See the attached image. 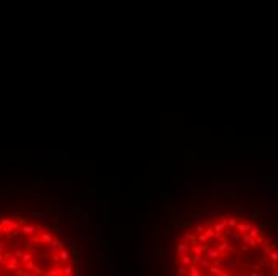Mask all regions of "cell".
Listing matches in <instances>:
<instances>
[{
  "label": "cell",
  "mask_w": 278,
  "mask_h": 276,
  "mask_svg": "<svg viewBox=\"0 0 278 276\" xmlns=\"http://www.w3.org/2000/svg\"><path fill=\"white\" fill-rule=\"evenodd\" d=\"M203 257H206V259H217V257H224V254L217 249V247H211L208 246L206 247V252L203 254Z\"/></svg>",
  "instance_id": "obj_1"
},
{
  "label": "cell",
  "mask_w": 278,
  "mask_h": 276,
  "mask_svg": "<svg viewBox=\"0 0 278 276\" xmlns=\"http://www.w3.org/2000/svg\"><path fill=\"white\" fill-rule=\"evenodd\" d=\"M37 230H39V227L37 225H22L21 227V233H24V235H27V236H34V235L37 233Z\"/></svg>",
  "instance_id": "obj_2"
},
{
  "label": "cell",
  "mask_w": 278,
  "mask_h": 276,
  "mask_svg": "<svg viewBox=\"0 0 278 276\" xmlns=\"http://www.w3.org/2000/svg\"><path fill=\"white\" fill-rule=\"evenodd\" d=\"M190 249H192V243H179L178 244V254L182 255V254H190Z\"/></svg>",
  "instance_id": "obj_3"
},
{
  "label": "cell",
  "mask_w": 278,
  "mask_h": 276,
  "mask_svg": "<svg viewBox=\"0 0 278 276\" xmlns=\"http://www.w3.org/2000/svg\"><path fill=\"white\" fill-rule=\"evenodd\" d=\"M37 241H40L42 244H50V241L53 240V235L50 233V232H43V233H40L39 236L35 238Z\"/></svg>",
  "instance_id": "obj_4"
},
{
  "label": "cell",
  "mask_w": 278,
  "mask_h": 276,
  "mask_svg": "<svg viewBox=\"0 0 278 276\" xmlns=\"http://www.w3.org/2000/svg\"><path fill=\"white\" fill-rule=\"evenodd\" d=\"M18 257H15V255H10L8 257V260H7V268L10 270V271H15L16 268H18Z\"/></svg>",
  "instance_id": "obj_5"
},
{
  "label": "cell",
  "mask_w": 278,
  "mask_h": 276,
  "mask_svg": "<svg viewBox=\"0 0 278 276\" xmlns=\"http://www.w3.org/2000/svg\"><path fill=\"white\" fill-rule=\"evenodd\" d=\"M0 223H2V225H7V227H11V228H15V230H18V222H15V220H13V217H3V219H0Z\"/></svg>",
  "instance_id": "obj_6"
},
{
  "label": "cell",
  "mask_w": 278,
  "mask_h": 276,
  "mask_svg": "<svg viewBox=\"0 0 278 276\" xmlns=\"http://www.w3.org/2000/svg\"><path fill=\"white\" fill-rule=\"evenodd\" d=\"M54 275H62V266H59V265H54L53 268H50V270H45V276H54Z\"/></svg>",
  "instance_id": "obj_7"
},
{
  "label": "cell",
  "mask_w": 278,
  "mask_h": 276,
  "mask_svg": "<svg viewBox=\"0 0 278 276\" xmlns=\"http://www.w3.org/2000/svg\"><path fill=\"white\" fill-rule=\"evenodd\" d=\"M249 228H251V223H240V222H237V225H235V230H237L240 235L248 233Z\"/></svg>",
  "instance_id": "obj_8"
},
{
  "label": "cell",
  "mask_w": 278,
  "mask_h": 276,
  "mask_svg": "<svg viewBox=\"0 0 278 276\" xmlns=\"http://www.w3.org/2000/svg\"><path fill=\"white\" fill-rule=\"evenodd\" d=\"M61 247H64V243L61 240H51V241H50V249H51V251L56 252V251L61 249Z\"/></svg>",
  "instance_id": "obj_9"
},
{
  "label": "cell",
  "mask_w": 278,
  "mask_h": 276,
  "mask_svg": "<svg viewBox=\"0 0 278 276\" xmlns=\"http://www.w3.org/2000/svg\"><path fill=\"white\" fill-rule=\"evenodd\" d=\"M54 260H61V262H67L69 260V252L66 249H59V254L58 255H54Z\"/></svg>",
  "instance_id": "obj_10"
},
{
  "label": "cell",
  "mask_w": 278,
  "mask_h": 276,
  "mask_svg": "<svg viewBox=\"0 0 278 276\" xmlns=\"http://www.w3.org/2000/svg\"><path fill=\"white\" fill-rule=\"evenodd\" d=\"M181 265H184V266H190L192 265V255L190 254H182L181 255Z\"/></svg>",
  "instance_id": "obj_11"
},
{
  "label": "cell",
  "mask_w": 278,
  "mask_h": 276,
  "mask_svg": "<svg viewBox=\"0 0 278 276\" xmlns=\"http://www.w3.org/2000/svg\"><path fill=\"white\" fill-rule=\"evenodd\" d=\"M208 270H210L211 275H221V273H222V268H221L219 265H216V263L210 265V266H208Z\"/></svg>",
  "instance_id": "obj_12"
},
{
  "label": "cell",
  "mask_w": 278,
  "mask_h": 276,
  "mask_svg": "<svg viewBox=\"0 0 278 276\" xmlns=\"http://www.w3.org/2000/svg\"><path fill=\"white\" fill-rule=\"evenodd\" d=\"M208 235L203 232V233H197V243H200V244H205V243H208Z\"/></svg>",
  "instance_id": "obj_13"
},
{
  "label": "cell",
  "mask_w": 278,
  "mask_h": 276,
  "mask_svg": "<svg viewBox=\"0 0 278 276\" xmlns=\"http://www.w3.org/2000/svg\"><path fill=\"white\" fill-rule=\"evenodd\" d=\"M189 275H192V276H200V268H198L197 265H190L189 266Z\"/></svg>",
  "instance_id": "obj_14"
},
{
  "label": "cell",
  "mask_w": 278,
  "mask_h": 276,
  "mask_svg": "<svg viewBox=\"0 0 278 276\" xmlns=\"http://www.w3.org/2000/svg\"><path fill=\"white\" fill-rule=\"evenodd\" d=\"M259 232H261V230H259L257 227L251 225V228L248 230V235H249V236H253V238H257V236H259Z\"/></svg>",
  "instance_id": "obj_15"
},
{
  "label": "cell",
  "mask_w": 278,
  "mask_h": 276,
  "mask_svg": "<svg viewBox=\"0 0 278 276\" xmlns=\"http://www.w3.org/2000/svg\"><path fill=\"white\" fill-rule=\"evenodd\" d=\"M214 232H216V235H221V233H224V230H225V225L222 223V222H219V223H216L214 227Z\"/></svg>",
  "instance_id": "obj_16"
},
{
  "label": "cell",
  "mask_w": 278,
  "mask_h": 276,
  "mask_svg": "<svg viewBox=\"0 0 278 276\" xmlns=\"http://www.w3.org/2000/svg\"><path fill=\"white\" fill-rule=\"evenodd\" d=\"M34 259V254L29 251V252H22V255H21V260L22 262H27V260H32Z\"/></svg>",
  "instance_id": "obj_17"
},
{
  "label": "cell",
  "mask_w": 278,
  "mask_h": 276,
  "mask_svg": "<svg viewBox=\"0 0 278 276\" xmlns=\"http://www.w3.org/2000/svg\"><path fill=\"white\" fill-rule=\"evenodd\" d=\"M13 273H15L16 276H27L29 275V271H26V268H16Z\"/></svg>",
  "instance_id": "obj_18"
},
{
  "label": "cell",
  "mask_w": 278,
  "mask_h": 276,
  "mask_svg": "<svg viewBox=\"0 0 278 276\" xmlns=\"http://www.w3.org/2000/svg\"><path fill=\"white\" fill-rule=\"evenodd\" d=\"M74 273V268H72V265L71 263H69V265H66V266H64V268H62V275H72Z\"/></svg>",
  "instance_id": "obj_19"
},
{
  "label": "cell",
  "mask_w": 278,
  "mask_h": 276,
  "mask_svg": "<svg viewBox=\"0 0 278 276\" xmlns=\"http://www.w3.org/2000/svg\"><path fill=\"white\" fill-rule=\"evenodd\" d=\"M205 233L208 235V238H214V236H216V232H214V228H213V227L205 228Z\"/></svg>",
  "instance_id": "obj_20"
},
{
  "label": "cell",
  "mask_w": 278,
  "mask_h": 276,
  "mask_svg": "<svg viewBox=\"0 0 278 276\" xmlns=\"http://www.w3.org/2000/svg\"><path fill=\"white\" fill-rule=\"evenodd\" d=\"M237 222H238V219L237 217H230V219H227V227H235L237 225Z\"/></svg>",
  "instance_id": "obj_21"
},
{
  "label": "cell",
  "mask_w": 278,
  "mask_h": 276,
  "mask_svg": "<svg viewBox=\"0 0 278 276\" xmlns=\"http://www.w3.org/2000/svg\"><path fill=\"white\" fill-rule=\"evenodd\" d=\"M268 257H270V260L278 262V252L277 251H268Z\"/></svg>",
  "instance_id": "obj_22"
},
{
  "label": "cell",
  "mask_w": 278,
  "mask_h": 276,
  "mask_svg": "<svg viewBox=\"0 0 278 276\" xmlns=\"http://www.w3.org/2000/svg\"><path fill=\"white\" fill-rule=\"evenodd\" d=\"M193 230H195V233H203L205 232V225H201V223H198L193 227Z\"/></svg>",
  "instance_id": "obj_23"
},
{
  "label": "cell",
  "mask_w": 278,
  "mask_h": 276,
  "mask_svg": "<svg viewBox=\"0 0 278 276\" xmlns=\"http://www.w3.org/2000/svg\"><path fill=\"white\" fill-rule=\"evenodd\" d=\"M34 266H35V263H34L32 260H27V262H24V268H26V270H32Z\"/></svg>",
  "instance_id": "obj_24"
},
{
  "label": "cell",
  "mask_w": 278,
  "mask_h": 276,
  "mask_svg": "<svg viewBox=\"0 0 278 276\" xmlns=\"http://www.w3.org/2000/svg\"><path fill=\"white\" fill-rule=\"evenodd\" d=\"M32 271H34L35 275H45V270H43V268H40V266H37V265L34 266V268H32Z\"/></svg>",
  "instance_id": "obj_25"
},
{
  "label": "cell",
  "mask_w": 278,
  "mask_h": 276,
  "mask_svg": "<svg viewBox=\"0 0 278 276\" xmlns=\"http://www.w3.org/2000/svg\"><path fill=\"white\" fill-rule=\"evenodd\" d=\"M267 266H268V268H270V270H278V262H270V263H267Z\"/></svg>",
  "instance_id": "obj_26"
},
{
  "label": "cell",
  "mask_w": 278,
  "mask_h": 276,
  "mask_svg": "<svg viewBox=\"0 0 278 276\" xmlns=\"http://www.w3.org/2000/svg\"><path fill=\"white\" fill-rule=\"evenodd\" d=\"M178 271H179L181 275H187V273H189V268H187V266H184V265H181Z\"/></svg>",
  "instance_id": "obj_27"
},
{
  "label": "cell",
  "mask_w": 278,
  "mask_h": 276,
  "mask_svg": "<svg viewBox=\"0 0 278 276\" xmlns=\"http://www.w3.org/2000/svg\"><path fill=\"white\" fill-rule=\"evenodd\" d=\"M16 222L19 223V225H26V223H27V220H26L24 217H16Z\"/></svg>",
  "instance_id": "obj_28"
},
{
  "label": "cell",
  "mask_w": 278,
  "mask_h": 276,
  "mask_svg": "<svg viewBox=\"0 0 278 276\" xmlns=\"http://www.w3.org/2000/svg\"><path fill=\"white\" fill-rule=\"evenodd\" d=\"M13 255H15V257H18V259H21L22 251H21V249H16V251H15V254H13Z\"/></svg>",
  "instance_id": "obj_29"
},
{
  "label": "cell",
  "mask_w": 278,
  "mask_h": 276,
  "mask_svg": "<svg viewBox=\"0 0 278 276\" xmlns=\"http://www.w3.org/2000/svg\"><path fill=\"white\" fill-rule=\"evenodd\" d=\"M30 252H32V254H39V247H35V246H30Z\"/></svg>",
  "instance_id": "obj_30"
},
{
  "label": "cell",
  "mask_w": 278,
  "mask_h": 276,
  "mask_svg": "<svg viewBox=\"0 0 278 276\" xmlns=\"http://www.w3.org/2000/svg\"><path fill=\"white\" fill-rule=\"evenodd\" d=\"M0 233H3V225L0 223Z\"/></svg>",
  "instance_id": "obj_31"
}]
</instances>
